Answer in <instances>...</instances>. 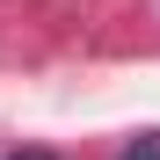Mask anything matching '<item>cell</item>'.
Returning a JSON list of instances; mask_svg holds the SVG:
<instances>
[{
    "instance_id": "1",
    "label": "cell",
    "mask_w": 160,
    "mask_h": 160,
    "mask_svg": "<svg viewBox=\"0 0 160 160\" xmlns=\"http://www.w3.org/2000/svg\"><path fill=\"white\" fill-rule=\"evenodd\" d=\"M117 160H160V131H146V138H131Z\"/></svg>"
},
{
    "instance_id": "2",
    "label": "cell",
    "mask_w": 160,
    "mask_h": 160,
    "mask_svg": "<svg viewBox=\"0 0 160 160\" xmlns=\"http://www.w3.org/2000/svg\"><path fill=\"white\" fill-rule=\"evenodd\" d=\"M15 160H51V153H44V146H29V153H15Z\"/></svg>"
}]
</instances>
